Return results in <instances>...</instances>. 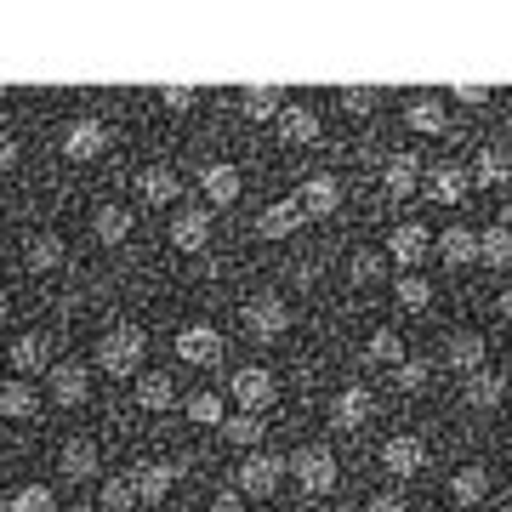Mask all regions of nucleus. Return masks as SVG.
<instances>
[{
	"mask_svg": "<svg viewBox=\"0 0 512 512\" xmlns=\"http://www.w3.org/2000/svg\"><path fill=\"white\" fill-rule=\"evenodd\" d=\"M12 165H18V143H12V137H0V171H12Z\"/></svg>",
	"mask_w": 512,
	"mask_h": 512,
	"instance_id": "obj_48",
	"label": "nucleus"
},
{
	"mask_svg": "<svg viewBox=\"0 0 512 512\" xmlns=\"http://www.w3.org/2000/svg\"><path fill=\"white\" fill-rule=\"evenodd\" d=\"M342 109H348V114H370V109H376V97H370V92H342Z\"/></svg>",
	"mask_w": 512,
	"mask_h": 512,
	"instance_id": "obj_46",
	"label": "nucleus"
},
{
	"mask_svg": "<svg viewBox=\"0 0 512 512\" xmlns=\"http://www.w3.org/2000/svg\"><path fill=\"white\" fill-rule=\"evenodd\" d=\"M393 296H399V308L404 313H421V308H433V285L421 274H399V285H393Z\"/></svg>",
	"mask_w": 512,
	"mask_h": 512,
	"instance_id": "obj_33",
	"label": "nucleus"
},
{
	"mask_svg": "<svg viewBox=\"0 0 512 512\" xmlns=\"http://www.w3.org/2000/svg\"><path fill=\"white\" fill-rule=\"evenodd\" d=\"M6 365L18 370V376H40V370L52 365V342H46V336H35V330H29V336H18V342L6 348Z\"/></svg>",
	"mask_w": 512,
	"mask_h": 512,
	"instance_id": "obj_14",
	"label": "nucleus"
},
{
	"mask_svg": "<svg viewBox=\"0 0 512 512\" xmlns=\"http://www.w3.org/2000/svg\"><path fill=\"white\" fill-rule=\"evenodd\" d=\"M365 359H370V365H399V359H404V342L393 336V330H376V336L365 342Z\"/></svg>",
	"mask_w": 512,
	"mask_h": 512,
	"instance_id": "obj_37",
	"label": "nucleus"
},
{
	"mask_svg": "<svg viewBox=\"0 0 512 512\" xmlns=\"http://www.w3.org/2000/svg\"><path fill=\"white\" fill-rule=\"evenodd\" d=\"M0 512H6V495H0Z\"/></svg>",
	"mask_w": 512,
	"mask_h": 512,
	"instance_id": "obj_51",
	"label": "nucleus"
},
{
	"mask_svg": "<svg viewBox=\"0 0 512 512\" xmlns=\"http://www.w3.org/2000/svg\"><path fill=\"white\" fill-rule=\"evenodd\" d=\"M0 416H6V421L40 416V393L29 387V376H12V382H0Z\"/></svg>",
	"mask_w": 512,
	"mask_h": 512,
	"instance_id": "obj_16",
	"label": "nucleus"
},
{
	"mask_svg": "<svg viewBox=\"0 0 512 512\" xmlns=\"http://www.w3.org/2000/svg\"><path fill=\"white\" fill-rule=\"evenodd\" d=\"M131 507H137V490H131V478H126V473L103 478V490H97V512H131Z\"/></svg>",
	"mask_w": 512,
	"mask_h": 512,
	"instance_id": "obj_30",
	"label": "nucleus"
},
{
	"mask_svg": "<svg viewBox=\"0 0 512 512\" xmlns=\"http://www.w3.org/2000/svg\"><path fill=\"white\" fill-rule=\"evenodd\" d=\"M6 313H12V296L0 291V325H6Z\"/></svg>",
	"mask_w": 512,
	"mask_h": 512,
	"instance_id": "obj_50",
	"label": "nucleus"
},
{
	"mask_svg": "<svg viewBox=\"0 0 512 512\" xmlns=\"http://www.w3.org/2000/svg\"><path fill=\"white\" fill-rule=\"evenodd\" d=\"M382 467H387L393 478H416L421 467H427V444H421L416 433H399V439H387Z\"/></svg>",
	"mask_w": 512,
	"mask_h": 512,
	"instance_id": "obj_9",
	"label": "nucleus"
},
{
	"mask_svg": "<svg viewBox=\"0 0 512 512\" xmlns=\"http://www.w3.org/2000/svg\"><path fill=\"white\" fill-rule=\"evenodd\" d=\"M131 399H137V410H171L177 404V387H171V376H160V370H148V376H137V387H131Z\"/></svg>",
	"mask_w": 512,
	"mask_h": 512,
	"instance_id": "obj_21",
	"label": "nucleus"
},
{
	"mask_svg": "<svg viewBox=\"0 0 512 512\" xmlns=\"http://www.w3.org/2000/svg\"><path fill=\"white\" fill-rule=\"evenodd\" d=\"M387 194H393V200H404V194H416V160H410V154H399V160H387Z\"/></svg>",
	"mask_w": 512,
	"mask_h": 512,
	"instance_id": "obj_36",
	"label": "nucleus"
},
{
	"mask_svg": "<svg viewBox=\"0 0 512 512\" xmlns=\"http://www.w3.org/2000/svg\"><path fill=\"white\" fill-rule=\"evenodd\" d=\"M57 467H63V478H69V484H86V478H97V467H103V461H97V444L92 439H69L63 450H57Z\"/></svg>",
	"mask_w": 512,
	"mask_h": 512,
	"instance_id": "obj_15",
	"label": "nucleus"
},
{
	"mask_svg": "<svg viewBox=\"0 0 512 512\" xmlns=\"http://www.w3.org/2000/svg\"><path fill=\"white\" fill-rule=\"evenodd\" d=\"M109 148V126L103 120H74L69 131H63V154L69 160H97Z\"/></svg>",
	"mask_w": 512,
	"mask_h": 512,
	"instance_id": "obj_11",
	"label": "nucleus"
},
{
	"mask_svg": "<svg viewBox=\"0 0 512 512\" xmlns=\"http://www.w3.org/2000/svg\"><path fill=\"white\" fill-rule=\"evenodd\" d=\"M302 222H308V217H302V205H296V200H274L262 217H256V234H262V239H291Z\"/></svg>",
	"mask_w": 512,
	"mask_h": 512,
	"instance_id": "obj_18",
	"label": "nucleus"
},
{
	"mask_svg": "<svg viewBox=\"0 0 512 512\" xmlns=\"http://www.w3.org/2000/svg\"><path fill=\"white\" fill-rule=\"evenodd\" d=\"M348 268H353V285H376V279H382V268H387V256L382 251H359Z\"/></svg>",
	"mask_w": 512,
	"mask_h": 512,
	"instance_id": "obj_42",
	"label": "nucleus"
},
{
	"mask_svg": "<svg viewBox=\"0 0 512 512\" xmlns=\"http://www.w3.org/2000/svg\"><path fill=\"white\" fill-rule=\"evenodd\" d=\"M495 313H501V319H507V325H512V285H507V291H501V296H495Z\"/></svg>",
	"mask_w": 512,
	"mask_h": 512,
	"instance_id": "obj_49",
	"label": "nucleus"
},
{
	"mask_svg": "<svg viewBox=\"0 0 512 512\" xmlns=\"http://www.w3.org/2000/svg\"><path fill=\"white\" fill-rule=\"evenodd\" d=\"M239 109L251 114V120H274V114L285 109V97H279L274 86H245V97H239Z\"/></svg>",
	"mask_w": 512,
	"mask_h": 512,
	"instance_id": "obj_34",
	"label": "nucleus"
},
{
	"mask_svg": "<svg viewBox=\"0 0 512 512\" xmlns=\"http://www.w3.org/2000/svg\"><path fill=\"white\" fill-rule=\"evenodd\" d=\"M239 495H251V501H268V495L285 484V461L279 456H262V450H251V456H239Z\"/></svg>",
	"mask_w": 512,
	"mask_h": 512,
	"instance_id": "obj_3",
	"label": "nucleus"
},
{
	"mask_svg": "<svg viewBox=\"0 0 512 512\" xmlns=\"http://www.w3.org/2000/svg\"><path fill=\"white\" fill-rule=\"evenodd\" d=\"M501 399H507V382H501V376H495L490 365L467 376V410H495Z\"/></svg>",
	"mask_w": 512,
	"mask_h": 512,
	"instance_id": "obj_23",
	"label": "nucleus"
},
{
	"mask_svg": "<svg viewBox=\"0 0 512 512\" xmlns=\"http://www.w3.org/2000/svg\"><path fill=\"white\" fill-rule=\"evenodd\" d=\"M302 217H330V211H336V205H342V183H336V177H330V171H313L308 183H302Z\"/></svg>",
	"mask_w": 512,
	"mask_h": 512,
	"instance_id": "obj_13",
	"label": "nucleus"
},
{
	"mask_svg": "<svg viewBox=\"0 0 512 512\" xmlns=\"http://www.w3.org/2000/svg\"><path fill=\"white\" fill-rule=\"evenodd\" d=\"M92 234L103 239V245H126V234H131V211H120V205H103L92 217Z\"/></svg>",
	"mask_w": 512,
	"mask_h": 512,
	"instance_id": "obj_29",
	"label": "nucleus"
},
{
	"mask_svg": "<svg viewBox=\"0 0 512 512\" xmlns=\"http://www.w3.org/2000/svg\"><path fill=\"white\" fill-rule=\"evenodd\" d=\"M6 512H57V501H52L46 484H23V490L6 501Z\"/></svg>",
	"mask_w": 512,
	"mask_h": 512,
	"instance_id": "obj_38",
	"label": "nucleus"
},
{
	"mask_svg": "<svg viewBox=\"0 0 512 512\" xmlns=\"http://www.w3.org/2000/svg\"><path fill=\"white\" fill-rule=\"evenodd\" d=\"M217 427H222V439L234 444V450H256V444H262V416H256V410H239V416H222Z\"/></svg>",
	"mask_w": 512,
	"mask_h": 512,
	"instance_id": "obj_25",
	"label": "nucleus"
},
{
	"mask_svg": "<svg viewBox=\"0 0 512 512\" xmlns=\"http://www.w3.org/2000/svg\"><path fill=\"white\" fill-rule=\"evenodd\" d=\"M427 194L439 205H461L467 200V171H456V165H439L433 177H427Z\"/></svg>",
	"mask_w": 512,
	"mask_h": 512,
	"instance_id": "obj_27",
	"label": "nucleus"
},
{
	"mask_svg": "<svg viewBox=\"0 0 512 512\" xmlns=\"http://www.w3.org/2000/svg\"><path fill=\"white\" fill-rule=\"evenodd\" d=\"M473 177H478V188L507 183V154H495V148H484V154H478V165H473Z\"/></svg>",
	"mask_w": 512,
	"mask_h": 512,
	"instance_id": "obj_40",
	"label": "nucleus"
},
{
	"mask_svg": "<svg viewBox=\"0 0 512 512\" xmlns=\"http://www.w3.org/2000/svg\"><path fill=\"white\" fill-rule=\"evenodd\" d=\"M404 120H410V131H421V137H439L444 131V109L433 103V97H416V103L404 109Z\"/></svg>",
	"mask_w": 512,
	"mask_h": 512,
	"instance_id": "obj_35",
	"label": "nucleus"
},
{
	"mask_svg": "<svg viewBox=\"0 0 512 512\" xmlns=\"http://www.w3.org/2000/svg\"><path fill=\"white\" fill-rule=\"evenodd\" d=\"M279 131L291 143H319V114L313 109H279Z\"/></svg>",
	"mask_w": 512,
	"mask_h": 512,
	"instance_id": "obj_32",
	"label": "nucleus"
},
{
	"mask_svg": "<svg viewBox=\"0 0 512 512\" xmlns=\"http://www.w3.org/2000/svg\"><path fill=\"white\" fill-rule=\"evenodd\" d=\"M205 239H211L205 205L200 211H177V217H171V245H177V251H205Z\"/></svg>",
	"mask_w": 512,
	"mask_h": 512,
	"instance_id": "obj_20",
	"label": "nucleus"
},
{
	"mask_svg": "<svg viewBox=\"0 0 512 512\" xmlns=\"http://www.w3.org/2000/svg\"><path fill=\"white\" fill-rule=\"evenodd\" d=\"M365 512H410V507H404V495L382 490V495H370V501H365Z\"/></svg>",
	"mask_w": 512,
	"mask_h": 512,
	"instance_id": "obj_43",
	"label": "nucleus"
},
{
	"mask_svg": "<svg viewBox=\"0 0 512 512\" xmlns=\"http://www.w3.org/2000/svg\"><path fill=\"white\" fill-rule=\"evenodd\" d=\"M23 262H29L35 274H52L57 262H63V239H57V234H35V239H29V251H23Z\"/></svg>",
	"mask_w": 512,
	"mask_h": 512,
	"instance_id": "obj_31",
	"label": "nucleus"
},
{
	"mask_svg": "<svg viewBox=\"0 0 512 512\" xmlns=\"http://www.w3.org/2000/svg\"><path fill=\"white\" fill-rule=\"evenodd\" d=\"M183 410H188V421H194V427H217V421H222V399H217V393H194Z\"/></svg>",
	"mask_w": 512,
	"mask_h": 512,
	"instance_id": "obj_39",
	"label": "nucleus"
},
{
	"mask_svg": "<svg viewBox=\"0 0 512 512\" xmlns=\"http://www.w3.org/2000/svg\"><path fill=\"white\" fill-rule=\"evenodd\" d=\"M439 256L450 262V268H473V262H478V234H473V228H444V234H439Z\"/></svg>",
	"mask_w": 512,
	"mask_h": 512,
	"instance_id": "obj_24",
	"label": "nucleus"
},
{
	"mask_svg": "<svg viewBox=\"0 0 512 512\" xmlns=\"http://www.w3.org/2000/svg\"><path fill=\"white\" fill-rule=\"evenodd\" d=\"M222 353H228V342H222L217 325H183L177 330V359H183V365H217Z\"/></svg>",
	"mask_w": 512,
	"mask_h": 512,
	"instance_id": "obj_7",
	"label": "nucleus"
},
{
	"mask_svg": "<svg viewBox=\"0 0 512 512\" xmlns=\"http://www.w3.org/2000/svg\"><path fill=\"white\" fill-rule=\"evenodd\" d=\"M148 359V330L143 325H114L103 342H97V370L109 376H137V365Z\"/></svg>",
	"mask_w": 512,
	"mask_h": 512,
	"instance_id": "obj_1",
	"label": "nucleus"
},
{
	"mask_svg": "<svg viewBox=\"0 0 512 512\" xmlns=\"http://www.w3.org/2000/svg\"><path fill=\"white\" fill-rule=\"evenodd\" d=\"M165 109H171V114L194 109V92H188V86H165Z\"/></svg>",
	"mask_w": 512,
	"mask_h": 512,
	"instance_id": "obj_44",
	"label": "nucleus"
},
{
	"mask_svg": "<svg viewBox=\"0 0 512 512\" xmlns=\"http://www.w3.org/2000/svg\"><path fill=\"white\" fill-rule=\"evenodd\" d=\"M46 387H52V404L74 410V404H86V393H92V370L74 365V359H57V365H46Z\"/></svg>",
	"mask_w": 512,
	"mask_h": 512,
	"instance_id": "obj_6",
	"label": "nucleus"
},
{
	"mask_svg": "<svg viewBox=\"0 0 512 512\" xmlns=\"http://www.w3.org/2000/svg\"><path fill=\"white\" fill-rule=\"evenodd\" d=\"M291 473H296V484H302L308 495H330V490H336V456H330L325 444H308V450H296Z\"/></svg>",
	"mask_w": 512,
	"mask_h": 512,
	"instance_id": "obj_4",
	"label": "nucleus"
},
{
	"mask_svg": "<svg viewBox=\"0 0 512 512\" xmlns=\"http://www.w3.org/2000/svg\"><path fill=\"white\" fill-rule=\"evenodd\" d=\"M450 92H456L461 103H473V109H478V103H484V97H490V92H484V86H450Z\"/></svg>",
	"mask_w": 512,
	"mask_h": 512,
	"instance_id": "obj_47",
	"label": "nucleus"
},
{
	"mask_svg": "<svg viewBox=\"0 0 512 512\" xmlns=\"http://www.w3.org/2000/svg\"><path fill=\"white\" fill-rule=\"evenodd\" d=\"M200 188H205L211 205H234L239 188H245V177H239V165H211V171L200 177Z\"/></svg>",
	"mask_w": 512,
	"mask_h": 512,
	"instance_id": "obj_22",
	"label": "nucleus"
},
{
	"mask_svg": "<svg viewBox=\"0 0 512 512\" xmlns=\"http://www.w3.org/2000/svg\"><path fill=\"white\" fill-rule=\"evenodd\" d=\"M228 393H234L239 410H268V404H274V393H279V382H274V370L239 365V370H234V382H228Z\"/></svg>",
	"mask_w": 512,
	"mask_h": 512,
	"instance_id": "obj_5",
	"label": "nucleus"
},
{
	"mask_svg": "<svg viewBox=\"0 0 512 512\" xmlns=\"http://www.w3.org/2000/svg\"><path fill=\"white\" fill-rule=\"evenodd\" d=\"M177 171H165V165H154V171H143V177H137V194H143L148 205H171L177 200Z\"/></svg>",
	"mask_w": 512,
	"mask_h": 512,
	"instance_id": "obj_28",
	"label": "nucleus"
},
{
	"mask_svg": "<svg viewBox=\"0 0 512 512\" xmlns=\"http://www.w3.org/2000/svg\"><path fill=\"white\" fill-rule=\"evenodd\" d=\"M484 495H490V473H484V467H461V473L450 478V501H456V507H478Z\"/></svg>",
	"mask_w": 512,
	"mask_h": 512,
	"instance_id": "obj_26",
	"label": "nucleus"
},
{
	"mask_svg": "<svg viewBox=\"0 0 512 512\" xmlns=\"http://www.w3.org/2000/svg\"><path fill=\"white\" fill-rule=\"evenodd\" d=\"M131 478V490H137V501H165V495L177 490V467L171 461H143L137 473H126Z\"/></svg>",
	"mask_w": 512,
	"mask_h": 512,
	"instance_id": "obj_12",
	"label": "nucleus"
},
{
	"mask_svg": "<svg viewBox=\"0 0 512 512\" xmlns=\"http://www.w3.org/2000/svg\"><path fill=\"white\" fill-rule=\"evenodd\" d=\"M484 359H490V342L478 336V330H456L450 342H444V365L461 370V376H473V370H484Z\"/></svg>",
	"mask_w": 512,
	"mask_h": 512,
	"instance_id": "obj_8",
	"label": "nucleus"
},
{
	"mask_svg": "<svg viewBox=\"0 0 512 512\" xmlns=\"http://www.w3.org/2000/svg\"><path fill=\"white\" fill-rule=\"evenodd\" d=\"M239 319H245V330H251L256 342H279V336L291 330V302H285V296H251V302L239 308Z\"/></svg>",
	"mask_w": 512,
	"mask_h": 512,
	"instance_id": "obj_2",
	"label": "nucleus"
},
{
	"mask_svg": "<svg viewBox=\"0 0 512 512\" xmlns=\"http://www.w3.org/2000/svg\"><path fill=\"white\" fill-rule=\"evenodd\" d=\"M211 512H245V495H239V490H222V495H211Z\"/></svg>",
	"mask_w": 512,
	"mask_h": 512,
	"instance_id": "obj_45",
	"label": "nucleus"
},
{
	"mask_svg": "<svg viewBox=\"0 0 512 512\" xmlns=\"http://www.w3.org/2000/svg\"><path fill=\"white\" fill-rule=\"evenodd\" d=\"M507 399H512V387H507Z\"/></svg>",
	"mask_w": 512,
	"mask_h": 512,
	"instance_id": "obj_52",
	"label": "nucleus"
},
{
	"mask_svg": "<svg viewBox=\"0 0 512 512\" xmlns=\"http://www.w3.org/2000/svg\"><path fill=\"white\" fill-rule=\"evenodd\" d=\"M393 382H399V393H421V387H427V365L404 353L399 365H393Z\"/></svg>",
	"mask_w": 512,
	"mask_h": 512,
	"instance_id": "obj_41",
	"label": "nucleus"
},
{
	"mask_svg": "<svg viewBox=\"0 0 512 512\" xmlns=\"http://www.w3.org/2000/svg\"><path fill=\"white\" fill-rule=\"evenodd\" d=\"M433 251V234L416 228V222H399L393 234H387V256L399 262V268H421V256Z\"/></svg>",
	"mask_w": 512,
	"mask_h": 512,
	"instance_id": "obj_10",
	"label": "nucleus"
},
{
	"mask_svg": "<svg viewBox=\"0 0 512 512\" xmlns=\"http://www.w3.org/2000/svg\"><path fill=\"white\" fill-rule=\"evenodd\" d=\"M478 262L495 268V274H512V228L507 222H495V228L478 234Z\"/></svg>",
	"mask_w": 512,
	"mask_h": 512,
	"instance_id": "obj_19",
	"label": "nucleus"
},
{
	"mask_svg": "<svg viewBox=\"0 0 512 512\" xmlns=\"http://www.w3.org/2000/svg\"><path fill=\"white\" fill-rule=\"evenodd\" d=\"M370 387H342V393H336V399H330V421H336V427H365L370 421Z\"/></svg>",
	"mask_w": 512,
	"mask_h": 512,
	"instance_id": "obj_17",
	"label": "nucleus"
}]
</instances>
